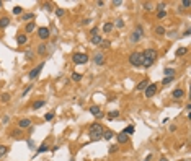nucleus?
Returning a JSON list of instances; mask_svg holds the SVG:
<instances>
[{
	"label": "nucleus",
	"mask_w": 191,
	"mask_h": 161,
	"mask_svg": "<svg viewBox=\"0 0 191 161\" xmlns=\"http://www.w3.org/2000/svg\"><path fill=\"white\" fill-rule=\"evenodd\" d=\"M157 60V52L154 49H145L142 52V67H152L154 62Z\"/></svg>",
	"instance_id": "nucleus-1"
},
{
	"label": "nucleus",
	"mask_w": 191,
	"mask_h": 161,
	"mask_svg": "<svg viewBox=\"0 0 191 161\" xmlns=\"http://www.w3.org/2000/svg\"><path fill=\"white\" fill-rule=\"evenodd\" d=\"M104 134V127L101 124H92L88 129V135L92 137V140H100Z\"/></svg>",
	"instance_id": "nucleus-2"
},
{
	"label": "nucleus",
	"mask_w": 191,
	"mask_h": 161,
	"mask_svg": "<svg viewBox=\"0 0 191 161\" xmlns=\"http://www.w3.org/2000/svg\"><path fill=\"white\" fill-rule=\"evenodd\" d=\"M72 60L75 65H82V64H87L88 62V55L87 54H82V52H75L72 55Z\"/></svg>",
	"instance_id": "nucleus-3"
},
{
	"label": "nucleus",
	"mask_w": 191,
	"mask_h": 161,
	"mask_svg": "<svg viewBox=\"0 0 191 161\" xmlns=\"http://www.w3.org/2000/svg\"><path fill=\"white\" fill-rule=\"evenodd\" d=\"M129 62H131V65H134V67H140L142 65V52H132L129 55Z\"/></svg>",
	"instance_id": "nucleus-4"
},
{
	"label": "nucleus",
	"mask_w": 191,
	"mask_h": 161,
	"mask_svg": "<svg viewBox=\"0 0 191 161\" xmlns=\"http://www.w3.org/2000/svg\"><path fill=\"white\" fill-rule=\"evenodd\" d=\"M142 26H136V30H134V33L131 34V41L132 42H137V41H140V37H142Z\"/></svg>",
	"instance_id": "nucleus-5"
},
{
	"label": "nucleus",
	"mask_w": 191,
	"mask_h": 161,
	"mask_svg": "<svg viewBox=\"0 0 191 161\" xmlns=\"http://www.w3.org/2000/svg\"><path fill=\"white\" fill-rule=\"evenodd\" d=\"M90 114L93 116V117H97V119H100V117H103V111H101V108L100 106H90Z\"/></svg>",
	"instance_id": "nucleus-6"
},
{
	"label": "nucleus",
	"mask_w": 191,
	"mask_h": 161,
	"mask_svg": "<svg viewBox=\"0 0 191 161\" xmlns=\"http://www.w3.org/2000/svg\"><path fill=\"white\" fill-rule=\"evenodd\" d=\"M43 67H44V64H39L36 69H33L30 73H28V77H30V80H34V78H38V75H39V72L43 70Z\"/></svg>",
	"instance_id": "nucleus-7"
},
{
	"label": "nucleus",
	"mask_w": 191,
	"mask_h": 161,
	"mask_svg": "<svg viewBox=\"0 0 191 161\" xmlns=\"http://www.w3.org/2000/svg\"><path fill=\"white\" fill-rule=\"evenodd\" d=\"M49 28H46V26H41L39 30H38V36L41 37V39H47V37H49Z\"/></svg>",
	"instance_id": "nucleus-8"
},
{
	"label": "nucleus",
	"mask_w": 191,
	"mask_h": 161,
	"mask_svg": "<svg viewBox=\"0 0 191 161\" xmlns=\"http://www.w3.org/2000/svg\"><path fill=\"white\" fill-rule=\"evenodd\" d=\"M157 93V85H149L145 88V98H152Z\"/></svg>",
	"instance_id": "nucleus-9"
},
{
	"label": "nucleus",
	"mask_w": 191,
	"mask_h": 161,
	"mask_svg": "<svg viewBox=\"0 0 191 161\" xmlns=\"http://www.w3.org/2000/svg\"><path fill=\"white\" fill-rule=\"evenodd\" d=\"M47 52V44L46 42H41L39 46L36 47V54H39V55H44Z\"/></svg>",
	"instance_id": "nucleus-10"
},
{
	"label": "nucleus",
	"mask_w": 191,
	"mask_h": 161,
	"mask_svg": "<svg viewBox=\"0 0 191 161\" xmlns=\"http://www.w3.org/2000/svg\"><path fill=\"white\" fill-rule=\"evenodd\" d=\"M30 125H31V120H30V119H21L20 122H18V127H20L21 130H23V129H28Z\"/></svg>",
	"instance_id": "nucleus-11"
},
{
	"label": "nucleus",
	"mask_w": 191,
	"mask_h": 161,
	"mask_svg": "<svg viewBox=\"0 0 191 161\" xmlns=\"http://www.w3.org/2000/svg\"><path fill=\"white\" fill-rule=\"evenodd\" d=\"M171 96H173L175 99H181V98L185 96V91L181 90V88H176V90H175L173 93H171Z\"/></svg>",
	"instance_id": "nucleus-12"
},
{
	"label": "nucleus",
	"mask_w": 191,
	"mask_h": 161,
	"mask_svg": "<svg viewBox=\"0 0 191 161\" xmlns=\"http://www.w3.org/2000/svg\"><path fill=\"white\" fill-rule=\"evenodd\" d=\"M47 150H49V145H47V140H46V142L41 143V147L36 150V155H41V153H44V151H47Z\"/></svg>",
	"instance_id": "nucleus-13"
},
{
	"label": "nucleus",
	"mask_w": 191,
	"mask_h": 161,
	"mask_svg": "<svg viewBox=\"0 0 191 161\" xmlns=\"http://www.w3.org/2000/svg\"><path fill=\"white\" fill-rule=\"evenodd\" d=\"M149 85H150V83H149V80H142V81L137 85V86H136V90H137V91H144V90L149 86Z\"/></svg>",
	"instance_id": "nucleus-14"
},
{
	"label": "nucleus",
	"mask_w": 191,
	"mask_h": 161,
	"mask_svg": "<svg viewBox=\"0 0 191 161\" xmlns=\"http://www.w3.org/2000/svg\"><path fill=\"white\" fill-rule=\"evenodd\" d=\"M95 64H97V65H103L104 64V55L103 54H95Z\"/></svg>",
	"instance_id": "nucleus-15"
},
{
	"label": "nucleus",
	"mask_w": 191,
	"mask_h": 161,
	"mask_svg": "<svg viewBox=\"0 0 191 161\" xmlns=\"http://www.w3.org/2000/svg\"><path fill=\"white\" fill-rule=\"evenodd\" d=\"M16 42H18V46H23V44L28 42V37H26L25 34H18V36H16Z\"/></svg>",
	"instance_id": "nucleus-16"
},
{
	"label": "nucleus",
	"mask_w": 191,
	"mask_h": 161,
	"mask_svg": "<svg viewBox=\"0 0 191 161\" xmlns=\"http://www.w3.org/2000/svg\"><path fill=\"white\" fill-rule=\"evenodd\" d=\"M90 41H92V44H95V46H98V44H101V36L100 34H95V36H92L90 37Z\"/></svg>",
	"instance_id": "nucleus-17"
},
{
	"label": "nucleus",
	"mask_w": 191,
	"mask_h": 161,
	"mask_svg": "<svg viewBox=\"0 0 191 161\" xmlns=\"http://www.w3.org/2000/svg\"><path fill=\"white\" fill-rule=\"evenodd\" d=\"M8 25H10V18H7V16L0 18V28H2V30H3V28H7Z\"/></svg>",
	"instance_id": "nucleus-18"
},
{
	"label": "nucleus",
	"mask_w": 191,
	"mask_h": 161,
	"mask_svg": "<svg viewBox=\"0 0 191 161\" xmlns=\"http://www.w3.org/2000/svg\"><path fill=\"white\" fill-rule=\"evenodd\" d=\"M116 137H118V142H119V143H126V142H128V138H129L126 134H122V132H121V134H118Z\"/></svg>",
	"instance_id": "nucleus-19"
},
{
	"label": "nucleus",
	"mask_w": 191,
	"mask_h": 161,
	"mask_svg": "<svg viewBox=\"0 0 191 161\" xmlns=\"http://www.w3.org/2000/svg\"><path fill=\"white\" fill-rule=\"evenodd\" d=\"M113 28H114L113 23H104V26H103V33H111V31H113Z\"/></svg>",
	"instance_id": "nucleus-20"
},
{
	"label": "nucleus",
	"mask_w": 191,
	"mask_h": 161,
	"mask_svg": "<svg viewBox=\"0 0 191 161\" xmlns=\"http://www.w3.org/2000/svg\"><path fill=\"white\" fill-rule=\"evenodd\" d=\"M113 137H114V134H113L111 130H104V134H103V138H104V140H111Z\"/></svg>",
	"instance_id": "nucleus-21"
},
{
	"label": "nucleus",
	"mask_w": 191,
	"mask_h": 161,
	"mask_svg": "<svg viewBox=\"0 0 191 161\" xmlns=\"http://www.w3.org/2000/svg\"><path fill=\"white\" fill-rule=\"evenodd\" d=\"M7 153H8V147H5V145H0V158H3Z\"/></svg>",
	"instance_id": "nucleus-22"
},
{
	"label": "nucleus",
	"mask_w": 191,
	"mask_h": 161,
	"mask_svg": "<svg viewBox=\"0 0 191 161\" xmlns=\"http://www.w3.org/2000/svg\"><path fill=\"white\" fill-rule=\"evenodd\" d=\"M186 51H188L186 47H180V49H176V52H175V54H176V57H180V55H185Z\"/></svg>",
	"instance_id": "nucleus-23"
},
{
	"label": "nucleus",
	"mask_w": 191,
	"mask_h": 161,
	"mask_svg": "<svg viewBox=\"0 0 191 161\" xmlns=\"http://www.w3.org/2000/svg\"><path fill=\"white\" fill-rule=\"evenodd\" d=\"M163 73H165V77H175V70L173 69H165Z\"/></svg>",
	"instance_id": "nucleus-24"
},
{
	"label": "nucleus",
	"mask_w": 191,
	"mask_h": 161,
	"mask_svg": "<svg viewBox=\"0 0 191 161\" xmlns=\"http://www.w3.org/2000/svg\"><path fill=\"white\" fill-rule=\"evenodd\" d=\"M122 134H126V135H131V134H134V127H132V125L126 127V129L122 130Z\"/></svg>",
	"instance_id": "nucleus-25"
},
{
	"label": "nucleus",
	"mask_w": 191,
	"mask_h": 161,
	"mask_svg": "<svg viewBox=\"0 0 191 161\" xmlns=\"http://www.w3.org/2000/svg\"><path fill=\"white\" fill-rule=\"evenodd\" d=\"M44 104H46L44 101H36V103L33 104V109L36 111V109H39V108H43V106H44Z\"/></svg>",
	"instance_id": "nucleus-26"
},
{
	"label": "nucleus",
	"mask_w": 191,
	"mask_h": 161,
	"mask_svg": "<svg viewBox=\"0 0 191 161\" xmlns=\"http://www.w3.org/2000/svg\"><path fill=\"white\" fill-rule=\"evenodd\" d=\"M173 80H175V77H165V78H163V81H162V85H165V86H167V85H170Z\"/></svg>",
	"instance_id": "nucleus-27"
},
{
	"label": "nucleus",
	"mask_w": 191,
	"mask_h": 161,
	"mask_svg": "<svg viewBox=\"0 0 191 161\" xmlns=\"http://www.w3.org/2000/svg\"><path fill=\"white\" fill-rule=\"evenodd\" d=\"M54 116H56V112H54V111H51V112H46L44 119H46V120H52V119H54Z\"/></svg>",
	"instance_id": "nucleus-28"
},
{
	"label": "nucleus",
	"mask_w": 191,
	"mask_h": 161,
	"mask_svg": "<svg viewBox=\"0 0 191 161\" xmlns=\"http://www.w3.org/2000/svg\"><path fill=\"white\" fill-rule=\"evenodd\" d=\"M119 116V111H111L110 114H108V119L111 120V119H114V117H118Z\"/></svg>",
	"instance_id": "nucleus-29"
},
{
	"label": "nucleus",
	"mask_w": 191,
	"mask_h": 161,
	"mask_svg": "<svg viewBox=\"0 0 191 161\" xmlns=\"http://www.w3.org/2000/svg\"><path fill=\"white\" fill-rule=\"evenodd\" d=\"M33 18H34L33 13H25V15H23V20H25V21H30V20H33Z\"/></svg>",
	"instance_id": "nucleus-30"
},
{
	"label": "nucleus",
	"mask_w": 191,
	"mask_h": 161,
	"mask_svg": "<svg viewBox=\"0 0 191 161\" xmlns=\"http://www.w3.org/2000/svg\"><path fill=\"white\" fill-rule=\"evenodd\" d=\"M25 31H26V33H31V31H34V23H28Z\"/></svg>",
	"instance_id": "nucleus-31"
},
{
	"label": "nucleus",
	"mask_w": 191,
	"mask_h": 161,
	"mask_svg": "<svg viewBox=\"0 0 191 161\" xmlns=\"http://www.w3.org/2000/svg\"><path fill=\"white\" fill-rule=\"evenodd\" d=\"M10 99H12V96H10L8 93H3V94H2V101H3V103H8Z\"/></svg>",
	"instance_id": "nucleus-32"
},
{
	"label": "nucleus",
	"mask_w": 191,
	"mask_h": 161,
	"mask_svg": "<svg viewBox=\"0 0 191 161\" xmlns=\"http://www.w3.org/2000/svg\"><path fill=\"white\" fill-rule=\"evenodd\" d=\"M155 33H157V34H165V28H163V26H157V28H155Z\"/></svg>",
	"instance_id": "nucleus-33"
},
{
	"label": "nucleus",
	"mask_w": 191,
	"mask_h": 161,
	"mask_svg": "<svg viewBox=\"0 0 191 161\" xmlns=\"http://www.w3.org/2000/svg\"><path fill=\"white\" fill-rule=\"evenodd\" d=\"M72 80L74 81H80L82 80V75L80 73H72Z\"/></svg>",
	"instance_id": "nucleus-34"
},
{
	"label": "nucleus",
	"mask_w": 191,
	"mask_h": 161,
	"mask_svg": "<svg viewBox=\"0 0 191 161\" xmlns=\"http://www.w3.org/2000/svg\"><path fill=\"white\" fill-rule=\"evenodd\" d=\"M13 13H15V15L23 13V8H21V7H15V8H13Z\"/></svg>",
	"instance_id": "nucleus-35"
},
{
	"label": "nucleus",
	"mask_w": 191,
	"mask_h": 161,
	"mask_svg": "<svg viewBox=\"0 0 191 161\" xmlns=\"http://www.w3.org/2000/svg\"><path fill=\"white\" fill-rule=\"evenodd\" d=\"M157 8H158V12H165V8H167V5H165L163 2H162V3H158V7H157Z\"/></svg>",
	"instance_id": "nucleus-36"
},
{
	"label": "nucleus",
	"mask_w": 191,
	"mask_h": 161,
	"mask_svg": "<svg viewBox=\"0 0 191 161\" xmlns=\"http://www.w3.org/2000/svg\"><path fill=\"white\" fill-rule=\"evenodd\" d=\"M144 8H145L147 12H150L152 8H154V5H152V3H149V2H147V3H144Z\"/></svg>",
	"instance_id": "nucleus-37"
},
{
	"label": "nucleus",
	"mask_w": 191,
	"mask_h": 161,
	"mask_svg": "<svg viewBox=\"0 0 191 161\" xmlns=\"http://www.w3.org/2000/svg\"><path fill=\"white\" fill-rule=\"evenodd\" d=\"M56 15L59 16V18H61V16H64V10H62V8H57V10H56Z\"/></svg>",
	"instance_id": "nucleus-38"
},
{
	"label": "nucleus",
	"mask_w": 191,
	"mask_h": 161,
	"mask_svg": "<svg viewBox=\"0 0 191 161\" xmlns=\"http://www.w3.org/2000/svg\"><path fill=\"white\" fill-rule=\"evenodd\" d=\"M191 5V2H189V0H185V2H181V7H183V8H188Z\"/></svg>",
	"instance_id": "nucleus-39"
},
{
	"label": "nucleus",
	"mask_w": 191,
	"mask_h": 161,
	"mask_svg": "<svg viewBox=\"0 0 191 161\" xmlns=\"http://www.w3.org/2000/svg\"><path fill=\"white\" fill-rule=\"evenodd\" d=\"M33 59V52L31 51H26V60H31Z\"/></svg>",
	"instance_id": "nucleus-40"
},
{
	"label": "nucleus",
	"mask_w": 191,
	"mask_h": 161,
	"mask_svg": "<svg viewBox=\"0 0 191 161\" xmlns=\"http://www.w3.org/2000/svg\"><path fill=\"white\" fill-rule=\"evenodd\" d=\"M101 47H103V49H108V47H110V42H108V41H101Z\"/></svg>",
	"instance_id": "nucleus-41"
},
{
	"label": "nucleus",
	"mask_w": 191,
	"mask_h": 161,
	"mask_svg": "<svg viewBox=\"0 0 191 161\" xmlns=\"http://www.w3.org/2000/svg\"><path fill=\"white\" fill-rule=\"evenodd\" d=\"M116 26H118V28H122V26H124V21L121 20V18H118V21H116Z\"/></svg>",
	"instance_id": "nucleus-42"
},
{
	"label": "nucleus",
	"mask_w": 191,
	"mask_h": 161,
	"mask_svg": "<svg viewBox=\"0 0 191 161\" xmlns=\"http://www.w3.org/2000/svg\"><path fill=\"white\" fill-rule=\"evenodd\" d=\"M95 34H98V28H93V30L90 31V37H92V36H95Z\"/></svg>",
	"instance_id": "nucleus-43"
},
{
	"label": "nucleus",
	"mask_w": 191,
	"mask_h": 161,
	"mask_svg": "<svg viewBox=\"0 0 191 161\" xmlns=\"http://www.w3.org/2000/svg\"><path fill=\"white\" fill-rule=\"evenodd\" d=\"M157 16H158V18H165V16H167V12H158Z\"/></svg>",
	"instance_id": "nucleus-44"
},
{
	"label": "nucleus",
	"mask_w": 191,
	"mask_h": 161,
	"mask_svg": "<svg viewBox=\"0 0 191 161\" xmlns=\"http://www.w3.org/2000/svg\"><path fill=\"white\" fill-rule=\"evenodd\" d=\"M30 90H31V85H28V86H26V90L23 91V96H26V94L30 93Z\"/></svg>",
	"instance_id": "nucleus-45"
},
{
	"label": "nucleus",
	"mask_w": 191,
	"mask_h": 161,
	"mask_svg": "<svg viewBox=\"0 0 191 161\" xmlns=\"http://www.w3.org/2000/svg\"><path fill=\"white\" fill-rule=\"evenodd\" d=\"M118 151V147H110V153H116Z\"/></svg>",
	"instance_id": "nucleus-46"
},
{
	"label": "nucleus",
	"mask_w": 191,
	"mask_h": 161,
	"mask_svg": "<svg viewBox=\"0 0 191 161\" xmlns=\"http://www.w3.org/2000/svg\"><path fill=\"white\" fill-rule=\"evenodd\" d=\"M121 3H122V2H121V0H114V2H113V5H114V7H119Z\"/></svg>",
	"instance_id": "nucleus-47"
},
{
	"label": "nucleus",
	"mask_w": 191,
	"mask_h": 161,
	"mask_svg": "<svg viewBox=\"0 0 191 161\" xmlns=\"http://www.w3.org/2000/svg\"><path fill=\"white\" fill-rule=\"evenodd\" d=\"M44 8H46V10H52V5H51V3H46Z\"/></svg>",
	"instance_id": "nucleus-48"
},
{
	"label": "nucleus",
	"mask_w": 191,
	"mask_h": 161,
	"mask_svg": "<svg viewBox=\"0 0 191 161\" xmlns=\"http://www.w3.org/2000/svg\"><path fill=\"white\" fill-rule=\"evenodd\" d=\"M97 5H98V7H103V5H104V2H103V0H100V2H97Z\"/></svg>",
	"instance_id": "nucleus-49"
},
{
	"label": "nucleus",
	"mask_w": 191,
	"mask_h": 161,
	"mask_svg": "<svg viewBox=\"0 0 191 161\" xmlns=\"http://www.w3.org/2000/svg\"><path fill=\"white\" fill-rule=\"evenodd\" d=\"M150 159H152V155H147V156H145V159H144V161H150Z\"/></svg>",
	"instance_id": "nucleus-50"
},
{
	"label": "nucleus",
	"mask_w": 191,
	"mask_h": 161,
	"mask_svg": "<svg viewBox=\"0 0 191 161\" xmlns=\"http://www.w3.org/2000/svg\"><path fill=\"white\" fill-rule=\"evenodd\" d=\"M160 161H168V158H165V156H162V158H160Z\"/></svg>",
	"instance_id": "nucleus-51"
},
{
	"label": "nucleus",
	"mask_w": 191,
	"mask_h": 161,
	"mask_svg": "<svg viewBox=\"0 0 191 161\" xmlns=\"http://www.w3.org/2000/svg\"><path fill=\"white\" fill-rule=\"evenodd\" d=\"M0 86H2V81H0Z\"/></svg>",
	"instance_id": "nucleus-52"
},
{
	"label": "nucleus",
	"mask_w": 191,
	"mask_h": 161,
	"mask_svg": "<svg viewBox=\"0 0 191 161\" xmlns=\"http://www.w3.org/2000/svg\"><path fill=\"white\" fill-rule=\"evenodd\" d=\"M0 7H2V2H0Z\"/></svg>",
	"instance_id": "nucleus-53"
}]
</instances>
